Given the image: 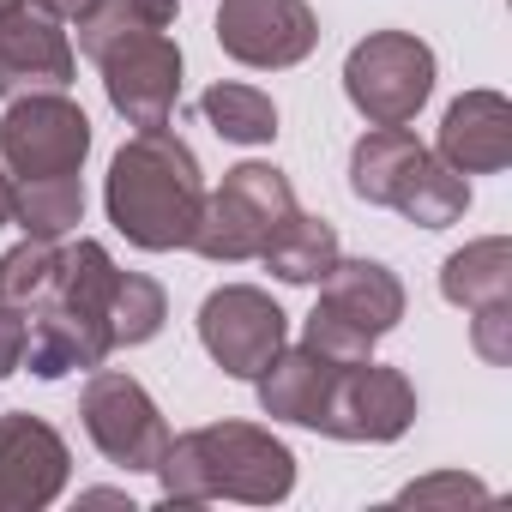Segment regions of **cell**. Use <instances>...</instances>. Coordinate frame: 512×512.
<instances>
[{"label": "cell", "instance_id": "obj_1", "mask_svg": "<svg viewBox=\"0 0 512 512\" xmlns=\"http://www.w3.org/2000/svg\"><path fill=\"white\" fill-rule=\"evenodd\" d=\"M103 205L109 223L145 247V253H175L193 241L199 211H205V175L199 157L187 151V139H175L169 127H139L103 181Z\"/></svg>", "mask_w": 512, "mask_h": 512}, {"label": "cell", "instance_id": "obj_2", "mask_svg": "<svg viewBox=\"0 0 512 512\" xmlns=\"http://www.w3.org/2000/svg\"><path fill=\"white\" fill-rule=\"evenodd\" d=\"M163 500L199 506V500H247V506H278L296 488V452L260 428V422H211L193 434H169L157 458Z\"/></svg>", "mask_w": 512, "mask_h": 512}, {"label": "cell", "instance_id": "obj_3", "mask_svg": "<svg viewBox=\"0 0 512 512\" xmlns=\"http://www.w3.org/2000/svg\"><path fill=\"white\" fill-rule=\"evenodd\" d=\"M296 211V187L284 169L272 163H235L223 169V187L205 193L199 229H193V253L211 266H241V260H260L266 241L284 229V217Z\"/></svg>", "mask_w": 512, "mask_h": 512}, {"label": "cell", "instance_id": "obj_4", "mask_svg": "<svg viewBox=\"0 0 512 512\" xmlns=\"http://www.w3.org/2000/svg\"><path fill=\"white\" fill-rule=\"evenodd\" d=\"M344 97L368 127H410L434 97V49L410 31H374L344 61Z\"/></svg>", "mask_w": 512, "mask_h": 512}, {"label": "cell", "instance_id": "obj_5", "mask_svg": "<svg viewBox=\"0 0 512 512\" xmlns=\"http://www.w3.org/2000/svg\"><path fill=\"white\" fill-rule=\"evenodd\" d=\"M91 157V121L67 91L13 97L0 115V163L25 175H79Z\"/></svg>", "mask_w": 512, "mask_h": 512}, {"label": "cell", "instance_id": "obj_6", "mask_svg": "<svg viewBox=\"0 0 512 512\" xmlns=\"http://www.w3.org/2000/svg\"><path fill=\"white\" fill-rule=\"evenodd\" d=\"M79 416H85L91 446L109 464H121V470H157V458L169 446V422H163V410L151 404V392L133 374L91 368V380L79 392Z\"/></svg>", "mask_w": 512, "mask_h": 512}, {"label": "cell", "instance_id": "obj_7", "mask_svg": "<svg viewBox=\"0 0 512 512\" xmlns=\"http://www.w3.org/2000/svg\"><path fill=\"white\" fill-rule=\"evenodd\" d=\"M97 67H103V91L127 127H169V115L181 103V49L169 31L139 25V31L115 37L97 55Z\"/></svg>", "mask_w": 512, "mask_h": 512}, {"label": "cell", "instance_id": "obj_8", "mask_svg": "<svg viewBox=\"0 0 512 512\" xmlns=\"http://www.w3.org/2000/svg\"><path fill=\"white\" fill-rule=\"evenodd\" d=\"M199 344L229 380H260V368L290 344V320L266 290L223 284L199 308Z\"/></svg>", "mask_w": 512, "mask_h": 512}, {"label": "cell", "instance_id": "obj_9", "mask_svg": "<svg viewBox=\"0 0 512 512\" xmlns=\"http://www.w3.org/2000/svg\"><path fill=\"white\" fill-rule=\"evenodd\" d=\"M217 49L241 67H302L320 43V19L308 0H217Z\"/></svg>", "mask_w": 512, "mask_h": 512}, {"label": "cell", "instance_id": "obj_10", "mask_svg": "<svg viewBox=\"0 0 512 512\" xmlns=\"http://www.w3.org/2000/svg\"><path fill=\"white\" fill-rule=\"evenodd\" d=\"M410 422H416V386H410L398 368H380V362L368 356V362L338 368V380H332V392H326V410H320V428H314V434L386 446V440H398Z\"/></svg>", "mask_w": 512, "mask_h": 512}, {"label": "cell", "instance_id": "obj_11", "mask_svg": "<svg viewBox=\"0 0 512 512\" xmlns=\"http://www.w3.org/2000/svg\"><path fill=\"white\" fill-rule=\"evenodd\" d=\"M79 73L73 37L61 19L37 0H7L0 7V97H31V91H67Z\"/></svg>", "mask_w": 512, "mask_h": 512}, {"label": "cell", "instance_id": "obj_12", "mask_svg": "<svg viewBox=\"0 0 512 512\" xmlns=\"http://www.w3.org/2000/svg\"><path fill=\"white\" fill-rule=\"evenodd\" d=\"M73 470L67 440L31 416V410H7L0 416V512H43L61 500Z\"/></svg>", "mask_w": 512, "mask_h": 512}, {"label": "cell", "instance_id": "obj_13", "mask_svg": "<svg viewBox=\"0 0 512 512\" xmlns=\"http://www.w3.org/2000/svg\"><path fill=\"white\" fill-rule=\"evenodd\" d=\"M25 326H31V338H25V368H31L37 380H61V374H79V368L91 374V368H103L109 350H115L109 320L91 314V308H79V302H67V296H55V290L25 314Z\"/></svg>", "mask_w": 512, "mask_h": 512}, {"label": "cell", "instance_id": "obj_14", "mask_svg": "<svg viewBox=\"0 0 512 512\" xmlns=\"http://www.w3.org/2000/svg\"><path fill=\"white\" fill-rule=\"evenodd\" d=\"M434 157L458 175H494L512 163V103L500 91H464L434 139Z\"/></svg>", "mask_w": 512, "mask_h": 512}, {"label": "cell", "instance_id": "obj_15", "mask_svg": "<svg viewBox=\"0 0 512 512\" xmlns=\"http://www.w3.org/2000/svg\"><path fill=\"white\" fill-rule=\"evenodd\" d=\"M320 302L332 308V314H344L356 332H368V338H386L398 320H404V284H398V272L392 266H380V260H344L338 253V266L320 278Z\"/></svg>", "mask_w": 512, "mask_h": 512}, {"label": "cell", "instance_id": "obj_16", "mask_svg": "<svg viewBox=\"0 0 512 512\" xmlns=\"http://www.w3.org/2000/svg\"><path fill=\"white\" fill-rule=\"evenodd\" d=\"M338 380V362L314 356L308 344H284L266 368H260V410L278 416V422H296V428H320V410H326V392Z\"/></svg>", "mask_w": 512, "mask_h": 512}, {"label": "cell", "instance_id": "obj_17", "mask_svg": "<svg viewBox=\"0 0 512 512\" xmlns=\"http://www.w3.org/2000/svg\"><path fill=\"white\" fill-rule=\"evenodd\" d=\"M422 157H428V145L410 127H368L350 151V193L368 205H392Z\"/></svg>", "mask_w": 512, "mask_h": 512}, {"label": "cell", "instance_id": "obj_18", "mask_svg": "<svg viewBox=\"0 0 512 512\" xmlns=\"http://www.w3.org/2000/svg\"><path fill=\"white\" fill-rule=\"evenodd\" d=\"M338 229L326 223V217H308L302 205L284 217V229L266 241V253H260V260H266V272L272 278H284V284H320L332 266H338Z\"/></svg>", "mask_w": 512, "mask_h": 512}, {"label": "cell", "instance_id": "obj_19", "mask_svg": "<svg viewBox=\"0 0 512 512\" xmlns=\"http://www.w3.org/2000/svg\"><path fill=\"white\" fill-rule=\"evenodd\" d=\"M440 296L452 308H482V302H500L512 296V241L506 235H482L470 247H458L452 260L440 266Z\"/></svg>", "mask_w": 512, "mask_h": 512}, {"label": "cell", "instance_id": "obj_20", "mask_svg": "<svg viewBox=\"0 0 512 512\" xmlns=\"http://www.w3.org/2000/svg\"><path fill=\"white\" fill-rule=\"evenodd\" d=\"M85 217V181L79 175H13V223L25 235H43V241H61L73 235Z\"/></svg>", "mask_w": 512, "mask_h": 512}, {"label": "cell", "instance_id": "obj_21", "mask_svg": "<svg viewBox=\"0 0 512 512\" xmlns=\"http://www.w3.org/2000/svg\"><path fill=\"white\" fill-rule=\"evenodd\" d=\"M392 211L410 217V223H422V229H446V223H458V217L470 211V181H464L452 163H440V157L428 151V157L410 169V181L398 187Z\"/></svg>", "mask_w": 512, "mask_h": 512}, {"label": "cell", "instance_id": "obj_22", "mask_svg": "<svg viewBox=\"0 0 512 512\" xmlns=\"http://www.w3.org/2000/svg\"><path fill=\"white\" fill-rule=\"evenodd\" d=\"M199 109H205L211 133L229 139V145H272L278 139V103L260 85H229V79H217L199 97Z\"/></svg>", "mask_w": 512, "mask_h": 512}, {"label": "cell", "instance_id": "obj_23", "mask_svg": "<svg viewBox=\"0 0 512 512\" xmlns=\"http://www.w3.org/2000/svg\"><path fill=\"white\" fill-rule=\"evenodd\" d=\"M169 320V296L157 278L145 272H121L115 278V296H109V338L115 350H133V344H151Z\"/></svg>", "mask_w": 512, "mask_h": 512}, {"label": "cell", "instance_id": "obj_24", "mask_svg": "<svg viewBox=\"0 0 512 512\" xmlns=\"http://www.w3.org/2000/svg\"><path fill=\"white\" fill-rule=\"evenodd\" d=\"M55 272H61V241H43V235H25L19 247L0 253V302L31 314L49 290H55Z\"/></svg>", "mask_w": 512, "mask_h": 512}, {"label": "cell", "instance_id": "obj_25", "mask_svg": "<svg viewBox=\"0 0 512 512\" xmlns=\"http://www.w3.org/2000/svg\"><path fill=\"white\" fill-rule=\"evenodd\" d=\"M302 344L314 350V356H326V362H338V368H350V362H368L374 356V338L368 332H356L344 314H332L326 302H314V314L302 320Z\"/></svg>", "mask_w": 512, "mask_h": 512}, {"label": "cell", "instance_id": "obj_26", "mask_svg": "<svg viewBox=\"0 0 512 512\" xmlns=\"http://www.w3.org/2000/svg\"><path fill=\"white\" fill-rule=\"evenodd\" d=\"M470 344H476V356L494 362V368L512 362V296L470 308Z\"/></svg>", "mask_w": 512, "mask_h": 512}, {"label": "cell", "instance_id": "obj_27", "mask_svg": "<svg viewBox=\"0 0 512 512\" xmlns=\"http://www.w3.org/2000/svg\"><path fill=\"white\" fill-rule=\"evenodd\" d=\"M488 488L464 470H446V476H422L410 488H398V506H482Z\"/></svg>", "mask_w": 512, "mask_h": 512}, {"label": "cell", "instance_id": "obj_28", "mask_svg": "<svg viewBox=\"0 0 512 512\" xmlns=\"http://www.w3.org/2000/svg\"><path fill=\"white\" fill-rule=\"evenodd\" d=\"M25 338H31L25 314H19V308H7V302H0V380H7V374H19V368H25Z\"/></svg>", "mask_w": 512, "mask_h": 512}, {"label": "cell", "instance_id": "obj_29", "mask_svg": "<svg viewBox=\"0 0 512 512\" xmlns=\"http://www.w3.org/2000/svg\"><path fill=\"white\" fill-rule=\"evenodd\" d=\"M133 13H139L145 25L169 31V25H175V13H181V0H133Z\"/></svg>", "mask_w": 512, "mask_h": 512}, {"label": "cell", "instance_id": "obj_30", "mask_svg": "<svg viewBox=\"0 0 512 512\" xmlns=\"http://www.w3.org/2000/svg\"><path fill=\"white\" fill-rule=\"evenodd\" d=\"M37 7H49V13H55L61 25H79V19H85V13L97 7V0H37Z\"/></svg>", "mask_w": 512, "mask_h": 512}, {"label": "cell", "instance_id": "obj_31", "mask_svg": "<svg viewBox=\"0 0 512 512\" xmlns=\"http://www.w3.org/2000/svg\"><path fill=\"white\" fill-rule=\"evenodd\" d=\"M0 223H13V169H0Z\"/></svg>", "mask_w": 512, "mask_h": 512}, {"label": "cell", "instance_id": "obj_32", "mask_svg": "<svg viewBox=\"0 0 512 512\" xmlns=\"http://www.w3.org/2000/svg\"><path fill=\"white\" fill-rule=\"evenodd\" d=\"M79 500H91V506H127V494H115V488H91V494H79Z\"/></svg>", "mask_w": 512, "mask_h": 512}, {"label": "cell", "instance_id": "obj_33", "mask_svg": "<svg viewBox=\"0 0 512 512\" xmlns=\"http://www.w3.org/2000/svg\"><path fill=\"white\" fill-rule=\"evenodd\" d=\"M0 7H7V0H0Z\"/></svg>", "mask_w": 512, "mask_h": 512}]
</instances>
